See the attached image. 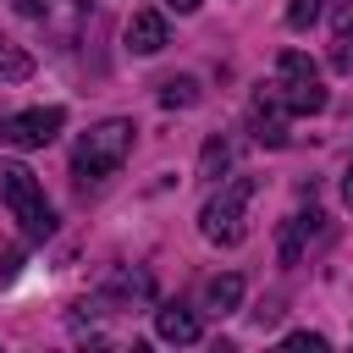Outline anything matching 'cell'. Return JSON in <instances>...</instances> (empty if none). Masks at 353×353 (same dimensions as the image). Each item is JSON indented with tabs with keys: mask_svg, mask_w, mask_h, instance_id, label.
<instances>
[{
	"mask_svg": "<svg viewBox=\"0 0 353 353\" xmlns=\"http://www.w3.org/2000/svg\"><path fill=\"white\" fill-rule=\"evenodd\" d=\"M132 138H138V127H132L127 116H110V121L88 127V132L77 138V149H72V176H77V182H105V176H116L121 160L132 154Z\"/></svg>",
	"mask_w": 353,
	"mask_h": 353,
	"instance_id": "obj_1",
	"label": "cell"
},
{
	"mask_svg": "<svg viewBox=\"0 0 353 353\" xmlns=\"http://www.w3.org/2000/svg\"><path fill=\"white\" fill-rule=\"evenodd\" d=\"M0 204L17 215V226H22L28 243H44V237L55 232V210H50L39 176H33L22 160H0Z\"/></svg>",
	"mask_w": 353,
	"mask_h": 353,
	"instance_id": "obj_2",
	"label": "cell"
},
{
	"mask_svg": "<svg viewBox=\"0 0 353 353\" xmlns=\"http://www.w3.org/2000/svg\"><path fill=\"white\" fill-rule=\"evenodd\" d=\"M254 193H259L254 176H232V182H221V193H210V204L199 210V232H204V243H215V248H237V243L248 237V204H254Z\"/></svg>",
	"mask_w": 353,
	"mask_h": 353,
	"instance_id": "obj_3",
	"label": "cell"
},
{
	"mask_svg": "<svg viewBox=\"0 0 353 353\" xmlns=\"http://www.w3.org/2000/svg\"><path fill=\"white\" fill-rule=\"evenodd\" d=\"M276 94L287 99L292 116H320V110H325L320 66H314L303 50H281V55H276Z\"/></svg>",
	"mask_w": 353,
	"mask_h": 353,
	"instance_id": "obj_4",
	"label": "cell"
},
{
	"mask_svg": "<svg viewBox=\"0 0 353 353\" xmlns=\"http://www.w3.org/2000/svg\"><path fill=\"white\" fill-rule=\"evenodd\" d=\"M61 127H66L61 105H33L17 116H0V149H44L61 138Z\"/></svg>",
	"mask_w": 353,
	"mask_h": 353,
	"instance_id": "obj_5",
	"label": "cell"
},
{
	"mask_svg": "<svg viewBox=\"0 0 353 353\" xmlns=\"http://www.w3.org/2000/svg\"><path fill=\"white\" fill-rule=\"evenodd\" d=\"M287 99L276 94V83L270 88H254V99H248V132H254V143H265V149H281L287 143Z\"/></svg>",
	"mask_w": 353,
	"mask_h": 353,
	"instance_id": "obj_6",
	"label": "cell"
},
{
	"mask_svg": "<svg viewBox=\"0 0 353 353\" xmlns=\"http://www.w3.org/2000/svg\"><path fill=\"white\" fill-rule=\"evenodd\" d=\"M121 39H127L132 55H160V50L171 44V28H165L160 11H132V22L121 28Z\"/></svg>",
	"mask_w": 353,
	"mask_h": 353,
	"instance_id": "obj_7",
	"label": "cell"
},
{
	"mask_svg": "<svg viewBox=\"0 0 353 353\" xmlns=\"http://www.w3.org/2000/svg\"><path fill=\"white\" fill-rule=\"evenodd\" d=\"M17 11L22 17H33V22H44V28H55L61 39L72 33V22L83 17V0H17Z\"/></svg>",
	"mask_w": 353,
	"mask_h": 353,
	"instance_id": "obj_8",
	"label": "cell"
},
{
	"mask_svg": "<svg viewBox=\"0 0 353 353\" xmlns=\"http://www.w3.org/2000/svg\"><path fill=\"white\" fill-rule=\"evenodd\" d=\"M154 331H160V342L188 347V342H199V314L182 309V303H160V309H154Z\"/></svg>",
	"mask_w": 353,
	"mask_h": 353,
	"instance_id": "obj_9",
	"label": "cell"
},
{
	"mask_svg": "<svg viewBox=\"0 0 353 353\" xmlns=\"http://www.w3.org/2000/svg\"><path fill=\"white\" fill-rule=\"evenodd\" d=\"M237 303H243V276L226 270V276H210V281H204V298H199L204 314H232Z\"/></svg>",
	"mask_w": 353,
	"mask_h": 353,
	"instance_id": "obj_10",
	"label": "cell"
},
{
	"mask_svg": "<svg viewBox=\"0 0 353 353\" xmlns=\"http://www.w3.org/2000/svg\"><path fill=\"white\" fill-rule=\"evenodd\" d=\"M320 232V210H309V215H292L287 221V232H281V265H298V254H303V237H314Z\"/></svg>",
	"mask_w": 353,
	"mask_h": 353,
	"instance_id": "obj_11",
	"label": "cell"
},
{
	"mask_svg": "<svg viewBox=\"0 0 353 353\" xmlns=\"http://www.w3.org/2000/svg\"><path fill=\"white\" fill-rule=\"evenodd\" d=\"M0 77H6V83H22V77H33V55H28L17 39H0Z\"/></svg>",
	"mask_w": 353,
	"mask_h": 353,
	"instance_id": "obj_12",
	"label": "cell"
},
{
	"mask_svg": "<svg viewBox=\"0 0 353 353\" xmlns=\"http://www.w3.org/2000/svg\"><path fill=\"white\" fill-rule=\"evenodd\" d=\"M160 105H165V110L199 105V77H165V83H160Z\"/></svg>",
	"mask_w": 353,
	"mask_h": 353,
	"instance_id": "obj_13",
	"label": "cell"
},
{
	"mask_svg": "<svg viewBox=\"0 0 353 353\" xmlns=\"http://www.w3.org/2000/svg\"><path fill=\"white\" fill-rule=\"evenodd\" d=\"M226 165H232V143H226V138H210L204 154H199V176H204V182H221Z\"/></svg>",
	"mask_w": 353,
	"mask_h": 353,
	"instance_id": "obj_14",
	"label": "cell"
},
{
	"mask_svg": "<svg viewBox=\"0 0 353 353\" xmlns=\"http://www.w3.org/2000/svg\"><path fill=\"white\" fill-rule=\"evenodd\" d=\"M320 11H325V0H287V28H314L320 22Z\"/></svg>",
	"mask_w": 353,
	"mask_h": 353,
	"instance_id": "obj_15",
	"label": "cell"
},
{
	"mask_svg": "<svg viewBox=\"0 0 353 353\" xmlns=\"http://www.w3.org/2000/svg\"><path fill=\"white\" fill-rule=\"evenodd\" d=\"M331 66H336V72H353V28H336V44H331Z\"/></svg>",
	"mask_w": 353,
	"mask_h": 353,
	"instance_id": "obj_16",
	"label": "cell"
},
{
	"mask_svg": "<svg viewBox=\"0 0 353 353\" xmlns=\"http://www.w3.org/2000/svg\"><path fill=\"white\" fill-rule=\"evenodd\" d=\"M287 347L292 353H325V336L320 331H287Z\"/></svg>",
	"mask_w": 353,
	"mask_h": 353,
	"instance_id": "obj_17",
	"label": "cell"
},
{
	"mask_svg": "<svg viewBox=\"0 0 353 353\" xmlns=\"http://www.w3.org/2000/svg\"><path fill=\"white\" fill-rule=\"evenodd\" d=\"M325 11L336 17V28H347V22H353V0H325Z\"/></svg>",
	"mask_w": 353,
	"mask_h": 353,
	"instance_id": "obj_18",
	"label": "cell"
},
{
	"mask_svg": "<svg viewBox=\"0 0 353 353\" xmlns=\"http://www.w3.org/2000/svg\"><path fill=\"white\" fill-rule=\"evenodd\" d=\"M342 204L353 210V160H347V171H342Z\"/></svg>",
	"mask_w": 353,
	"mask_h": 353,
	"instance_id": "obj_19",
	"label": "cell"
},
{
	"mask_svg": "<svg viewBox=\"0 0 353 353\" xmlns=\"http://www.w3.org/2000/svg\"><path fill=\"white\" fill-rule=\"evenodd\" d=\"M165 6H171V11H182V17H193V11L204 6V0H165Z\"/></svg>",
	"mask_w": 353,
	"mask_h": 353,
	"instance_id": "obj_20",
	"label": "cell"
}]
</instances>
